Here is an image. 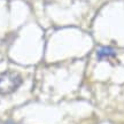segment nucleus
<instances>
[{
	"label": "nucleus",
	"instance_id": "obj_2",
	"mask_svg": "<svg viewBox=\"0 0 124 124\" xmlns=\"http://www.w3.org/2000/svg\"><path fill=\"white\" fill-rule=\"evenodd\" d=\"M97 55L99 60H106V59L114 58L115 56V51L110 48V47H102V48L98 49Z\"/></svg>",
	"mask_w": 124,
	"mask_h": 124
},
{
	"label": "nucleus",
	"instance_id": "obj_3",
	"mask_svg": "<svg viewBox=\"0 0 124 124\" xmlns=\"http://www.w3.org/2000/svg\"><path fill=\"white\" fill-rule=\"evenodd\" d=\"M8 124H12V123H8Z\"/></svg>",
	"mask_w": 124,
	"mask_h": 124
},
{
	"label": "nucleus",
	"instance_id": "obj_1",
	"mask_svg": "<svg viewBox=\"0 0 124 124\" xmlns=\"http://www.w3.org/2000/svg\"><path fill=\"white\" fill-rule=\"evenodd\" d=\"M22 83L21 76L13 72V71H6L0 75V94H9L13 93L15 90Z\"/></svg>",
	"mask_w": 124,
	"mask_h": 124
}]
</instances>
